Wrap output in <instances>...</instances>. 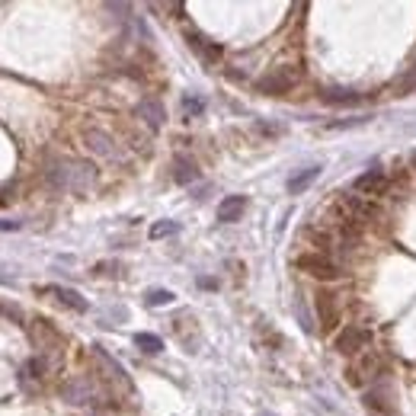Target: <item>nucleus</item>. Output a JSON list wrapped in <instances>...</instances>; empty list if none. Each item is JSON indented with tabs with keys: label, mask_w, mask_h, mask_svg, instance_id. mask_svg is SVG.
Listing matches in <instances>:
<instances>
[{
	"label": "nucleus",
	"mask_w": 416,
	"mask_h": 416,
	"mask_svg": "<svg viewBox=\"0 0 416 416\" xmlns=\"http://www.w3.org/2000/svg\"><path fill=\"white\" fill-rule=\"evenodd\" d=\"M0 314H13V317H20V311H16V307H3V304H0Z\"/></svg>",
	"instance_id": "a878e982"
},
{
	"label": "nucleus",
	"mask_w": 416,
	"mask_h": 416,
	"mask_svg": "<svg viewBox=\"0 0 416 416\" xmlns=\"http://www.w3.org/2000/svg\"><path fill=\"white\" fill-rule=\"evenodd\" d=\"M177 231H179L177 221H157V224H151V237H154V240H160V237H173Z\"/></svg>",
	"instance_id": "4be33fe9"
},
{
	"label": "nucleus",
	"mask_w": 416,
	"mask_h": 416,
	"mask_svg": "<svg viewBox=\"0 0 416 416\" xmlns=\"http://www.w3.org/2000/svg\"><path fill=\"white\" fill-rule=\"evenodd\" d=\"M317 317H320L324 333L337 330V324H339V298L333 295V291H320V295H317Z\"/></svg>",
	"instance_id": "6e6552de"
},
{
	"label": "nucleus",
	"mask_w": 416,
	"mask_h": 416,
	"mask_svg": "<svg viewBox=\"0 0 416 416\" xmlns=\"http://www.w3.org/2000/svg\"><path fill=\"white\" fill-rule=\"evenodd\" d=\"M320 177V164H311V167H304V170H298V173H291V177H288V192H291V196H301V192H304L307 186H311V183H314V179Z\"/></svg>",
	"instance_id": "dca6fc26"
},
{
	"label": "nucleus",
	"mask_w": 416,
	"mask_h": 416,
	"mask_svg": "<svg viewBox=\"0 0 416 416\" xmlns=\"http://www.w3.org/2000/svg\"><path fill=\"white\" fill-rule=\"evenodd\" d=\"M93 362H96V365L103 368V375H106V378H112V381H119L122 387H131L129 375H125V368H122L119 362H116V359H112L103 346H93Z\"/></svg>",
	"instance_id": "1a4fd4ad"
},
{
	"label": "nucleus",
	"mask_w": 416,
	"mask_h": 416,
	"mask_svg": "<svg viewBox=\"0 0 416 416\" xmlns=\"http://www.w3.org/2000/svg\"><path fill=\"white\" fill-rule=\"evenodd\" d=\"M135 112H138V119L144 122L151 131H157L160 125H164V119H167V112H164V103H160V99H154V96H144V99H141Z\"/></svg>",
	"instance_id": "9d476101"
},
{
	"label": "nucleus",
	"mask_w": 416,
	"mask_h": 416,
	"mask_svg": "<svg viewBox=\"0 0 416 416\" xmlns=\"http://www.w3.org/2000/svg\"><path fill=\"white\" fill-rule=\"evenodd\" d=\"M368 343H372V333L365 327H356V324H349L343 333L337 337V352L339 356H359V352H365Z\"/></svg>",
	"instance_id": "20e7f679"
},
{
	"label": "nucleus",
	"mask_w": 416,
	"mask_h": 416,
	"mask_svg": "<svg viewBox=\"0 0 416 416\" xmlns=\"http://www.w3.org/2000/svg\"><path fill=\"white\" fill-rule=\"evenodd\" d=\"M298 80H301V68H295V64H278V68H272L269 74H263L257 80V93L282 96V93H288V90L295 87Z\"/></svg>",
	"instance_id": "f03ea898"
},
{
	"label": "nucleus",
	"mask_w": 416,
	"mask_h": 416,
	"mask_svg": "<svg viewBox=\"0 0 416 416\" xmlns=\"http://www.w3.org/2000/svg\"><path fill=\"white\" fill-rule=\"evenodd\" d=\"M135 346H138L141 352H148V356H157V352H164V339H160L157 333H138V337H135Z\"/></svg>",
	"instance_id": "aec40b11"
},
{
	"label": "nucleus",
	"mask_w": 416,
	"mask_h": 416,
	"mask_svg": "<svg viewBox=\"0 0 416 416\" xmlns=\"http://www.w3.org/2000/svg\"><path fill=\"white\" fill-rule=\"evenodd\" d=\"M29 337H32V343H36V349H39V356H45L51 365L64 356V339H61V333L51 327L45 317L32 320V324H29Z\"/></svg>",
	"instance_id": "f257e3e1"
},
{
	"label": "nucleus",
	"mask_w": 416,
	"mask_h": 416,
	"mask_svg": "<svg viewBox=\"0 0 416 416\" xmlns=\"http://www.w3.org/2000/svg\"><path fill=\"white\" fill-rule=\"evenodd\" d=\"M186 39H189V45H192V51H198V55H202L208 64H215V61L221 58V45H215L211 39H205L202 32L186 29Z\"/></svg>",
	"instance_id": "ddd939ff"
},
{
	"label": "nucleus",
	"mask_w": 416,
	"mask_h": 416,
	"mask_svg": "<svg viewBox=\"0 0 416 416\" xmlns=\"http://www.w3.org/2000/svg\"><path fill=\"white\" fill-rule=\"evenodd\" d=\"M202 112H205V99H202V96H186V99H183V116L196 119V116H202Z\"/></svg>",
	"instance_id": "412c9836"
},
{
	"label": "nucleus",
	"mask_w": 416,
	"mask_h": 416,
	"mask_svg": "<svg viewBox=\"0 0 416 416\" xmlns=\"http://www.w3.org/2000/svg\"><path fill=\"white\" fill-rule=\"evenodd\" d=\"M295 269H301V272L314 278H324V282H333V278L343 276L339 263L330 259L327 253H301V257H295Z\"/></svg>",
	"instance_id": "7ed1b4c3"
},
{
	"label": "nucleus",
	"mask_w": 416,
	"mask_h": 416,
	"mask_svg": "<svg viewBox=\"0 0 416 416\" xmlns=\"http://www.w3.org/2000/svg\"><path fill=\"white\" fill-rule=\"evenodd\" d=\"M244 211H247V196H228L221 198L218 205V221L221 224H234V221H240Z\"/></svg>",
	"instance_id": "4468645a"
},
{
	"label": "nucleus",
	"mask_w": 416,
	"mask_h": 416,
	"mask_svg": "<svg viewBox=\"0 0 416 416\" xmlns=\"http://www.w3.org/2000/svg\"><path fill=\"white\" fill-rule=\"evenodd\" d=\"M96 183V167L87 164V160H68V189L83 196L87 189H93Z\"/></svg>",
	"instance_id": "39448f33"
},
{
	"label": "nucleus",
	"mask_w": 416,
	"mask_h": 416,
	"mask_svg": "<svg viewBox=\"0 0 416 416\" xmlns=\"http://www.w3.org/2000/svg\"><path fill=\"white\" fill-rule=\"evenodd\" d=\"M39 295L55 298L58 304L70 307V311H77V314H83V311H87V298L80 295V291H74V288H64V285H42V288H39Z\"/></svg>",
	"instance_id": "0eeeda50"
},
{
	"label": "nucleus",
	"mask_w": 416,
	"mask_h": 416,
	"mask_svg": "<svg viewBox=\"0 0 416 416\" xmlns=\"http://www.w3.org/2000/svg\"><path fill=\"white\" fill-rule=\"evenodd\" d=\"M320 99H324V103H327V106H356L359 99V93H352V90H324V93H320Z\"/></svg>",
	"instance_id": "a211bd4d"
},
{
	"label": "nucleus",
	"mask_w": 416,
	"mask_h": 416,
	"mask_svg": "<svg viewBox=\"0 0 416 416\" xmlns=\"http://www.w3.org/2000/svg\"><path fill=\"white\" fill-rule=\"evenodd\" d=\"M49 368L51 362L45 356H32L26 365H23V381H39V378L49 375Z\"/></svg>",
	"instance_id": "6ab92c4d"
},
{
	"label": "nucleus",
	"mask_w": 416,
	"mask_h": 416,
	"mask_svg": "<svg viewBox=\"0 0 416 416\" xmlns=\"http://www.w3.org/2000/svg\"><path fill=\"white\" fill-rule=\"evenodd\" d=\"M45 179L51 189H68V160H49Z\"/></svg>",
	"instance_id": "f3484780"
},
{
	"label": "nucleus",
	"mask_w": 416,
	"mask_h": 416,
	"mask_svg": "<svg viewBox=\"0 0 416 416\" xmlns=\"http://www.w3.org/2000/svg\"><path fill=\"white\" fill-rule=\"evenodd\" d=\"M83 144H87V151H93L96 157H116V141H112V135H106L103 129L83 131Z\"/></svg>",
	"instance_id": "9b49d317"
},
{
	"label": "nucleus",
	"mask_w": 416,
	"mask_h": 416,
	"mask_svg": "<svg viewBox=\"0 0 416 416\" xmlns=\"http://www.w3.org/2000/svg\"><path fill=\"white\" fill-rule=\"evenodd\" d=\"M416 87V68H410L404 77L397 80V90H413Z\"/></svg>",
	"instance_id": "b1692460"
},
{
	"label": "nucleus",
	"mask_w": 416,
	"mask_h": 416,
	"mask_svg": "<svg viewBox=\"0 0 416 416\" xmlns=\"http://www.w3.org/2000/svg\"><path fill=\"white\" fill-rule=\"evenodd\" d=\"M385 189H387V173L381 167L368 170V173H362L356 179V192H362V196H381Z\"/></svg>",
	"instance_id": "f8f14e48"
},
{
	"label": "nucleus",
	"mask_w": 416,
	"mask_h": 416,
	"mask_svg": "<svg viewBox=\"0 0 416 416\" xmlns=\"http://www.w3.org/2000/svg\"><path fill=\"white\" fill-rule=\"evenodd\" d=\"M413 160H416V157H413Z\"/></svg>",
	"instance_id": "bb28decb"
},
{
	"label": "nucleus",
	"mask_w": 416,
	"mask_h": 416,
	"mask_svg": "<svg viewBox=\"0 0 416 416\" xmlns=\"http://www.w3.org/2000/svg\"><path fill=\"white\" fill-rule=\"evenodd\" d=\"M93 394H96V391H93V385H90L87 378H68V381H64V385H61V400H64V404H70V406H83V404H90V400H93Z\"/></svg>",
	"instance_id": "423d86ee"
},
{
	"label": "nucleus",
	"mask_w": 416,
	"mask_h": 416,
	"mask_svg": "<svg viewBox=\"0 0 416 416\" xmlns=\"http://www.w3.org/2000/svg\"><path fill=\"white\" fill-rule=\"evenodd\" d=\"M173 179H177L179 186H189V183H196V179H198L196 160L186 157V154H177V157H173Z\"/></svg>",
	"instance_id": "2eb2a0df"
},
{
	"label": "nucleus",
	"mask_w": 416,
	"mask_h": 416,
	"mask_svg": "<svg viewBox=\"0 0 416 416\" xmlns=\"http://www.w3.org/2000/svg\"><path fill=\"white\" fill-rule=\"evenodd\" d=\"M144 301H148L151 307H160V304H170L173 301V291H167V288H151L148 295H144Z\"/></svg>",
	"instance_id": "5701e85b"
},
{
	"label": "nucleus",
	"mask_w": 416,
	"mask_h": 416,
	"mask_svg": "<svg viewBox=\"0 0 416 416\" xmlns=\"http://www.w3.org/2000/svg\"><path fill=\"white\" fill-rule=\"evenodd\" d=\"M0 231H20V221H7V218H0Z\"/></svg>",
	"instance_id": "393cba45"
}]
</instances>
